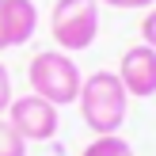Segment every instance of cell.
I'll list each match as a JSON object with an SVG mask.
<instances>
[{
  "instance_id": "1",
  "label": "cell",
  "mask_w": 156,
  "mask_h": 156,
  "mask_svg": "<svg viewBox=\"0 0 156 156\" xmlns=\"http://www.w3.org/2000/svg\"><path fill=\"white\" fill-rule=\"evenodd\" d=\"M76 107H80L84 126L95 137H107V133H118L122 129V122H126V114H129V95H126V88H122L118 73L99 69V73L84 76Z\"/></svg>"
},
{
  "instance_id": "6",
  "label": "cell",
  "mask_w": 156,
  "mask_h": 156,
  "mask_svg": "<svg viewBox=\"0 0 156 156\" xmlns=\"http://www.w3.org/2000/svg\"><path fill=\"white\" fill-rule=\"evenodd\" d=\"M38 30V8L34 0H4V42L12 46H27Z\"/></svg>"
},
{
  "instance_id": "10",
  "label": "cell",
  "mask_w": 156,
  "mask_h": 156,
  "mask_svg": "<svg viewBox=\"0 0 156 156\" xmlns=\"http://www.w3.org/2000/svg\"><path fill=\"white\" fill-rule=\"evenodd\" d=\"M141 42H145V46H152V50H156V4L149 8V15L141 19Z\"/></svg>"
},
{
  "instance_id": "4",
  "label": "cell",
  "mask_w": 156,
  "mask_h": 156,
  "mask_svg": "<svg viewBox=\"0 0 156 156\" xmlns=\"http://www.w3.org/2000/svg\"><path fill=\"white\" fill-rule=\"evenodd\" d=\"M8 122L15 126V133L23 137V141H53L57 137V129H61V107H53V103H46L42 95H15L12 99V107H8V114H4Z\"/></svg>"
},
{
  "instance_id": "8",
  "label": "cell",
  "mask_w": 156,
  "mask_h": 156,
  "mask_svg": "<svg viewBox=\"0 0 156 156\" xmlns=\"http://www.w3.org/2000/svg\"><path fill=\"white\" fill-rule=\"evenodd\" d=\"M0 156H27V141L15 133V126L0 114Z\"/></svg>"
},
{
  "instance_id": "7",
  "label": "cell",
  "mask_w": 156,
  "mask_h": 156,
  "mask_svg": "<svg viewBox=\"0 0 156 156\" xmlns=\"http://www.w3.org/2000/svg\"><path fill=\"white\" fill-rule=\"evenodd\" d=\"M80 156H133V145L118 133H107V137H95Z\"/></svg>"
},
{
  "instance_id": "12",
  "label": "cell",
  "mask_w": 156,
  "mask_h": 156,
  "mask_svg": "<svg viewBox=\"0 0 156 156\" xmlns=\"http://www.w3.org/2000/svg\"><path fill=\"white\" fill-rule=\"evenodd\" d=\"M0 50H8V42H4V0H0Z\"/></svg>"
},
{
  "instance_id": "2",
  "label": "cell",
  "mask_w": 156,
  "mask_h": 156,
  "mask_svg": "<svg viewBox=\"0 0 156 156\" xmlns=\"http://www.w3.org/2000/svg\"><path fill=\"white\" fill-rule=\"evenodd\" d=\"M27 80H30V91L42 95L46 103L69 107L80 95L84 73L73 61V53H65V50H38L30 57V65H27Z\"/></svg>"
},
{
  "instance_id": "3",
  "label": "cell",
  "mask_w": 156,
  "mask_h": 156,
  "mask_svg": "<svg viewBox=\"0 0 156 156\" xmlns=\"http://www.w3.org/2000/svg\"><path fill=\"white\" fill-rule=\"evenodd\" d=\"M50 34L65 53L91 50L99 38V0H57L50 12Z\"/></svg>"
},
{
  "instance_id": "11",
  "label": "cell",
  "mask_w": 156,
  "mask_h": 156,
  "mask_svg": "<svg viewBox=\"0 0 156 156\" xmlns=\"http://www.w3.org/2000/svg\"><path fill=\"white\" fill-rule=\"evenodd\" d=\"M99 4H107V8H122V12H137V8H149L156 4V0H99Z\"/></svg>"
},
{
  "instance_id": "9",
  "label": "cell",
  "mask_w": 156,
  "mask_h": 156,
  "mask_svg": "<svg viewBox=\"0 0 156 156\" xmlns=\"http://www.w3.org/2000/svg\"><path fill=\"white\" fill-rule=\"evenodd\" d=\"M8 107H12V73L0 61V114H8Z\"/></svg>"
},
{
  "instance_id": "5",
  "label": "cell",
  "mask_w": 156,
  "mask_h": 156,
  "mask_svg": "<svg viewBox=\"0 0 156 156\" xmlns=\"http://www.w3.org/2000/svg\"><path fill=\"white\" fill-rule=\"evenodd\" d=\"M118 80L129 99H152L156 95V50L152 46H129L118 61Z\"/></svg>"
}]
</instances>
